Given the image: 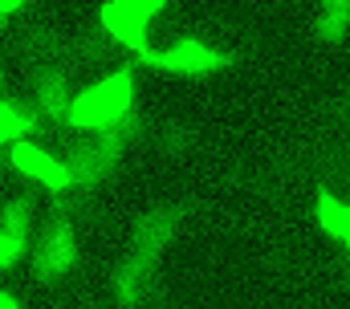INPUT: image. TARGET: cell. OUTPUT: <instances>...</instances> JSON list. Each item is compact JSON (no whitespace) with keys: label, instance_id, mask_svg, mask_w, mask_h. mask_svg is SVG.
Returning <instances> with one entry per match:
<instances>
[{"label":"cell","instance_id":"cell-12","mask_svg":"<svg viewBox=\"0 0 350 309\" xmlns=\"http://www.w3.org/2000/svg\"><path fill=\"white\" fill-rule=\"evenodd\" d=\"M0 309H21V306H16V297H8V293H0Z\"/></svg>","mask_w":350,"mask_h":309},{"label":"cell","instance_id":"cell-3","mask_svg":"<svg viewBox=\"0 0 350 309\" xmlns=\"http://www.w3.org/2000/svg\"><path fill=\"white\" fill-rule=\"evenodd\" d=\"M139 62H147L151 70H163V74H187V77H204L216 74L228 66V53L204 45V41H175L167 49H147L139 53Z\"/></svg>","mask_w":350,"mask_h":309},{"label":"cell","instance_id":"cell-5","mask_svg":"<svg viewBox=\"0 0 350 309\" xmlns=\"http://www.w3.org/2000/svg\"><path fill=\"white\" fill-rule=\"evenodd\" d=\"M8 154H12V167H16L21 175H29L33 183L49 187V191H70V187H74V171H70L62 159H53L45 147L21 139V143H12V151Z\"/></svg>","mask_w":350,"mask_h":309},{"label":"cell","instance_id":"cell-2","mask_svg":"<svg viewBox=\"0 0 350 309\" xmlns=\"http://www.w3.org/2000/svg\"><path fill=\"white\" fill-rule=\"evenodd\" d=\"M167 4L163 0H110L102 4V25L114 41H122L126 49L135 53H147V29H151V16H159Z\"/></svg>","mask_w":350,"mask_h":309},{"label":"cell","instance_id":"cell-11","mask_svg":"<svg viewBox=\"0 0 350 309\" xmlns=\"http://www.w3.org/2000/svg\"><path fill=\"white\" fill-rule=\"evenodd\" d=\"M342 244H347V252H350V208H347V224H342V236H338Z\"/></svg>","mask_w":350,"mask_h":309},{"label":"cell","instance_id":"cell-8","mask_svg":"<svg viewBox=\"0 0 350 309\" xmlns=\"http://www.w3.org/2000/svg\"><path fill=\"white\" fill-rule=\"evenodd\" d=\"M318 224H322V232H330V236H342L347 204L334 200V191H322V196H318Z\"/></svg>","mask_w":350,"mask_h":309},{"label":"cell","instance_id":"cell-4","mask_svg":"<svg viewBox=\"0 0 350 309\" xmlns=\"http://www.w3.org/2000/svg\"><path fill=\"white\" fill-rule=\"evenodd\" d=\"M74 260H78L74 228L66 220L45 224L41 236H37V244H33V269H37V277H62V273L74 269Z\"/></svg>","mask_w":350,"mask_h":309},{"label":"cell","instance_id":"cell-9","mask_svg":"<svg viewBox=\"0 0 350 309\" xmlns=\"http://www.w3.org/2000/svg\"><path fill=\"white\" fill-rule=\"evenodd\" d=\"M21 252H25V240H16V236L0 232V269L16 265V260H21Z\"/></svg>","mask_w":350,"mask_h":309},{"label":"cell","instance_id":"cell-1","mask_svg":"<svg viewBox=\"0 0 350 309\" xmlns=\"http://www.w3.org/2000/svg\"><path fill=\"white\" fill-rule=\"evenodd\" d=\"M131 98H135V77L131 74H110L102 77V81H94L86 85L78 98H74V106H70V126L74 131H114L122 118H126V110H131Z\"/></svg>","mask_w":350,"mask_h":309},{"label":"cell","instance_id":"cell-6","mask_svg":"<svg viewBox=\"0 0 350 309\" xmlns=\"http://www.w3.org/2000/svg\"><path fill=\"white\" fill-rule=\"evenodd\" d=\"M172 228H175V212L172 208H155L139 232H135V244H131V260H139V265H155L159 260V252L167 248V240H172Z\"/></svg>","mask_w":350,"mask_h":309},{"label":"cell","instance_id":"cell-13","mask_svg":"<svg viewBox=\"0 0 350 309\" xmlns=\"http://www.w3.org/2000/svg\"><path fill=\"white\" fill-rule=\"evenodd\" d=\"M347 110H350V106H347Z\"/></svg>","mask_w":350,"mask_h":309},{"label":"cell","instance_id":"cell-10","mask_svg":"<svg viewBox=\"0 0 350 309\" xmlns=\"http://www.w3.org/2000/svg\"><path fill=\"white\" fill-rule=\"evenodd\" d=\"M12 12H16V4H4V0H0V25H4V21H8Z\"/></svg>","mask_w":350,"mask_h":309},{"label":"cell","instance_id":"cell-7","mask_svg":"<svg viewBox=\"0 0 350 309\" xmlns=\"http://www.w3.org/2000/svg\"><path fill=\"white\" fill-rule=\"evenodd\" d=\"M350 37V0H334L314 16V41L322 45H338Z\"/></svg>","mask_w":350,"mask_h":309}]
</instances>
